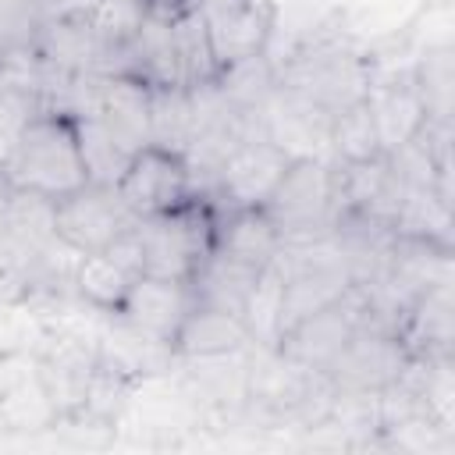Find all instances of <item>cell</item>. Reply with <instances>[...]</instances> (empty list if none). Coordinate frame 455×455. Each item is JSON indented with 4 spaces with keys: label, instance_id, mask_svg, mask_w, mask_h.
Segmentation results:
<instances>
[{
    "label": "cell",
    "instance_id": "23",
    "mask_svg": "<svg viewBox=\"0 0 455 455\" xmlns=\"http://www.w3.org/2000/svg\"><path fill=\"white\" fill-rule=\"evenodd\" d=\"M281 302H284V277L277 263H267L256 284L245 295L242 320L249 331V348H277L281 341Z\"/></svg>",
    "mask_w": 455,
    "mask_h": 455
},
{
    "label": "cell",
    "instance_id": "1",
    "mask_svg": "<svg viewBox=\"0 0 455 455\" xmlns=\"http://www.w3.org/2000/svg\"><path fill=\"white\" fill-rule=\"evenodd\" d=\"M370 85V53H363L345 32H316L277 60V89L320 107L323 114H338L366 100Z\"/></svg>",
    "mask_w": 455,
    "mask_h": 455
},
{
    "label": "cell",
    "instance_id": "8",
    "mask_svg": "<svg viewBox=\"0 0 455 455\" xmlns=\"http://www.w3.org/2000/svg\"><path fill=\"white\" fill-rule=\"evenodd\" d=\"M366 323V291L359 284H352L338 302H331L327 309L299 320L295 327H288L277 341V352L288 355L291 363L306 366V370H327L331 359L345 348V341Z\"/></svg>",
    "mask_w": 455,
    "mask_h": 455
},
{
    "label": "cell",
    "instance_id": "2",
    "mask_svg": "<svg viewBox=\"0 0 455 455\" xmlns=\"http://www.w3.org/2000/svg\"><path fill=\"white\" fill-rule=\"evenodd\" d=\"M11 188H25L46 199H64L75 188L89 181L82 149H78V128L71 117L57 110H39L28 128L21 132L11 160L0 171Z\"/></svg>",
    "mask_w": 455,
    "mask_h": 455
},
{
    "label": "cell",
    "instance_id": "6",
    "mask_svg": "<svg viewBox=\"0 0 455 455\" xmlns=\"http://www.w3.org/2000/svg\"><path fill=\"white\" fill-rule=\"evenodd\" d=\"M291 164V153L281 149L267 135H252L231 149V156L220 164L213 192L203 196L213 210H249V206H267L274 196L277 181L284 178Z\"/></svg>",
    "mask_w": 455,
    "mask_h": 455
},
{
    "label": "cell",
    "instance_id": "27",
    "mask_svg": "<svg viewBox=\"0 0 455 455\" xmlns=\"http://www.w3.org/2000/svg\"><path fill=\"white\" fill-rule=\"evenodd\" d=\"M146 11H149V0H100L96 4V11L89 14V21H92L100 43L107 46V57L117 53L121 46H128L135 39Z\"/></svg>",
    "mask_w": 455,
    "mask_h": 455
},
{
    "label": "cell",
    "instance_id": "25",
    "mask_svg": "<svg viewBox=\"0 0 455 455\" xmlns=\"http://www.w3.org/2000/svg\"><path fill=\"white\" fill-rule=\"evenodd\" d=\"M75 128H78V149H82V164H85L89 181L117 185L132 153L110 135V128L100 117H82V121H75Z\"/></svg>",
    "mask_w": 455,
    "mask_h": 455
},
{
    "label": "cell",
    "instance_id": "28",
    "mask_svg": "<svg viewBox=\"0 0 455 455\" xmlns=\"http://www.w3.org/2000/svg\"><path fill=\"white\" fill-rule=\"evenodd\" d=\"M43 110L39 96L25 85H14V82H0V171L4 164L11 160L21 132L28 128V121Z\"/></svg>",
    "mask_w": 455,
    "mask_h": 455
},
{
    "label": "cell",
    "instance_id": "10",
    "mask_svg": "<svg viewBox=\"0 0 455 455\" xmlns=\"http://www.w3.org/2000/svg\"><path fill=\"white\" fill-rule=\"evenodd\" d=\"M192 309V288L188 281H174V277H153V274H139L132 277L124 302L114 316H121L128 327H135L139 334L174 348V334L185 323Z\"/></svg>",
    "mask_w": 455,
    "mask_h": 455
},
{
    "label": "cell",
    "instance_id": "14",
    "mask_svg": "<svg viewBox=\"0 0 455 455\" xmlns=\"http://www.w3.org/2000/svg\"><path fill=\"white\" fill-rule=\"evenodd\" d=\"M32 53L46 71L57 75H100L107 46L100 43L89 18H50L39 25Z\"/></svg>",
    "mask_w": 455,
    "mask_h": 455
},
{
    "label": "cell",
    "instance_id": "21",
    "mask_svg": "<svg viewBox=\"0 0 455 455\" xmlns=\"http://www.w3.org/2000/svg\"><path fill=\"white\" fill-rule=\"evenodd\" d=\"M132 277L107 252H75L71 259V291L100 313H117Z\"/></svg>",
    "mask_w": 455,
    "mask_h": 455
},
{
    "label": "cell",
    "instance_id": "9",
    "mask_svg": "<svg viewBox=\"0 0 455 455\" xmlns=\"http://www.w3.org/2000/svg\"><path fill=\"white\" fill-rule=\"evenodd\" d=\"M409 363L405 345L398 341V334L380 331V327H359L345 348L331 359V366L323 370L327 384L334 391H352V395H366V391H380L391 380L402 377Z\"/></svg>",
    "mask_w": 455,
    "mask_h": 455
},
{
    "label": "cell",
    "instance_id": "19",
    "mask_svg": "<svg viewBox=\"0 0 455 455\" xmlns=\"http://www.w3.org/2000/svg\"><path fill=\"white\" fill-rule=\"evenodd\" d=\"M256 277H259V267L238 263V259L210 249L203 256V263L196 267V274L188 277L192 306H213V309H228V313L242 316L245 295L256 284Z\"/></svg>",
    "mask_w": 455,
    "mask_h": 455
},
{
    "label": "cell",
    "instance_id": "12",
    "mask_svg": "<svg viewBox=\"0 0 455 455\" xmlns=\"http://www.w3.org/2000/svg\"><path fill=\"white\" fill-rule=\"evenodd\" d=\"M366 103L373 110L377 121V135H380V149L395 153L398 146H405L409 139L419 135V128L427 124V110H423V96L419 85L412 78V64L391 75H373V85L366 92Z\"/></svg>",
    "mask_w": 455,
    "mask_h": 455
},
{
    "label": "cell",
    "instance_id": "18",
    "mask_svg": "<svg viewBox=\"0 0 455 455\" xmlns=\"http://www.w3.org/2000/svg\"><path fill=\"white\" fill-rule=\"evenodd\" d=\"M249 348V331L238 313L213 309V306H192L185 323L174 334V359H213V355H235Z\"/></svg>",
    "mask_w": 455,
    "mask_h": 455
},
{
    "label": "cell",
    "instance_id": "7",
    "mask_svg": "<svg viewBox=\"0 0 455 455\" xmlns=\"http://www.w3.org/2000/svg\"><path fill=\"white\" fill-rule=\"evenodd\" d=\"M117 192L139 220L178 210L196 199V185H192L185 156L174 149L153 146V142L142 146L139 153H132V160L117 181Z\"/></svg>",
    "mask_w": 455,
    "mask_h": 455
},
{
    "label": "cell",
    "instance_id": "4",
    "mask_svg": "<svg viewBox=\"0 0 455 455\" xmlns=\"http://www.w3.org/2000/svg\"><path fill=\"white\" fill-rule=\"evenodd\" d=\"M142 242V274L188 281L213 249V213L206 199L135 220Z\"/></svg>",
    "mask_w": 455,
    "mask_h": 455
},
{
    "label": "cell",
    "instance_id": "29",
    "mask_svg": "<svg viewBox=\"0 0 455 455\" xmlns=\"http://www.w3.org/2000/svg\"><path fill=\"white\" fill-rule=\"evenodd\" d=\"M43 14L36 0H0V60L21 50H32Z\"/></svg>",
    "mask_w": 455,
    "mask_h": 455
},
{
    "label": "cell",
    "instance_id": "24",
    "mask_svg": "<svg viewBox=\"0 0 455 455\" xmlns=\"http://www.w3.org/2000/svg\"><path fill=\"white\" fill-rule=\"evenodd\" d=\"M149 128H153V146L185 153L196 132V114H192V92L185 85H167L153 89L149 100Z\"/></svg>",
    "mask_w": 455,
    "mask_h": 455
},
{
    "label": "cell",
    "instance_id": "13",
    "mask_svg": "<svg viewBox=\"0 0 455 455\" xmlns=\"http://www.w3.org/2000/svg\"><path fill=\"white\" fill-rule=\"evenodd\" d=\"M338 167V196L341 206L352 213H366L373 220H384L395 228L405 185L398 178V171L391 167L387 153L359 160V164H334Z\"/></svg>",
    "mask_w": 455,
    "mask_h": 455
},
{
    "label": "cell",
    "instance_id": "17",
    "mask_svg": "<svg viewBox=\"0 0 455 455\" xmlns=\"http://www.w3.org/2000/svg\"><path fill=\"white\" fill-rule=\"evenodd\" d=\"M213 249L249 263V267H267L274 263L277 249H281V235L274 228V220L267 217L263 206H249V210H213Z\"/></svg>",
    "mask_w": 455,
    "mask_h": 455
},
{
    "label": "cell",
    "instance_id": "31",
    "mask_svg": "<svg viewBox=\"0 0 455 455\" xmlns=\"http://www.w3.org/2000/svg\"><path fill=\"white\" fill-rule=\"evenodd\" d=\"M7 203H11V185H7V178L0 174V238L7 235Z\"/></svg>",
    "mask_w": 455,
    "mask_h": 455
},
{
    "label": "cell",
    "instance_id": "15",
    "mask_svg": "<svg viewBox=\"0 0 455 455\" xmlns=\"http://www.w3.org/2000/svg\"><path fill=\"white\" fill-rule=\"evenodd\" d=\"M149 100L153 89L135 75H100V121L110 128V135L128 149L139 153L153 142L149 128Z\"/></svg>",
    "mask_w": 455,
    "mask_h": 455
},
{
    "label": "cell",
    "instance_id": "11",
    "mask_svg": "<svg viewBox=\"0 0 455 455\" xmlns=\"http://www.w3.org/2000/svg\"><path fill=\"white\" fill-rule=\"evenodd\" d=\"M199 18L206 21V36L220 68L263 53L274 36V7L267 0H231L210 11H199Z\"/></svg>",
    "mask_w": 455,
    "mask_h": 455
},
{
    "label": "cell",
    "instance_id": "26",
    "mask_svg": "<svg viewBox=\"0 0 455 455\" xmlns=\"http://www.w3.org/2000/svg\"><path fill=\"white\" fill-rule=\"evenodd\" d=\"M412 78L419 85L427 121L451 124V50L444 43L441 46H427L412 60Z\"/></svg>",
    "mask_w": 455,
    "mask_h": 455
},
{
    "label": "cell",
    "instance_id": "30",
    "mask_svg": "<svg viewBox=\"0 0 455 455\" xmlns=\"http://www.w3.org/2000/svg\"><path fill=\"white\" fill-rule=\"evenodd\" d=\"M100 0H36L43 21L50 18H89Z\"/></svg>",
    "mask_w": 455,
    "mask_h": 455
},
{
    "label": "cell",
    "instance_id": "22",
    "mask_svg": "<svg viewBox=\"0 0 455 455\" xmlns=\"http://www.w3.org/2000/svg\"><path fill=\"white\" fill-rule=\"evenodd\" d=\"M380 135H377V121L366 100L331 114V128H327V160L331 164H359L370 156H380Z\"/></svg>",
    "mask_w": 455,
    "mask_h": 455
},
{
    "label": "cell",
    "instance_id": "5",
    "mask_svg": "<svg viewBox=\"0 0 455 455\" xmlns=\"http://www.w3.org/2000/svg\"><path fill=\"white\" fill-rule=\"evenodd\" d=\"M139 217L124 206L117 185L85 181L71 196L53 203V235L71 252H103Z\"/></svg>",
    "mask_w": 455,
    "mask_h": 455
},
{
    "label": "cell",
    "instance_id": "3",
    "mask_svg": "<svg viewBox=\"0 0 455 455\" xmlns=\"http://www.w3.org/2000/svg\"><path fill=\"white\" fill-rule=\"evenodd\" d=\"M263 210L274 220L281 245H302L334 235L345 213L338 196V167L327 156H291Z\"/></svg>",
    "mask_w": 455,
    "mask_h": 455
},
{
    "label": "cell",
    "instance_id": "16",
    "mask_svg": "<svg viewBox=\"0 0 455 455\" xmlns=\"http://www.w3.org/2000/svg\"><path fill=\"white\" fill-rule=\"evenodd\" d=\"M398 341L405 345L409 359H441L451 355L455 341V313H451V284H437L419 291L402 323H398Z\"/></svg>",
    "mask_w": 455,
    "mask_h": 455
},
{
    "label": "cell",
    "instance_id": "20",
    "mask_svg": "<svg viewBox=\"0 0 455 455\" xmlns=\"http://www.w3.org/2000/svg\"><path fill=\"white\" fill-rule=\"evenodd\" d=\"M171 39H174L178 78H181L185 89L217 82L220 64L213 57V46H210V36H206V21L199 18V11H192L188 4L178 7L171 14Z\"/></svg>",
    "mask_w": 455,
    "mask_h": 455
}]
</instances>
